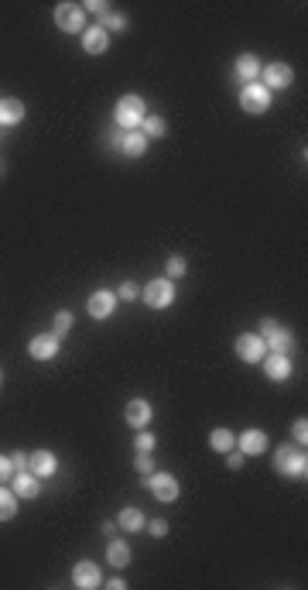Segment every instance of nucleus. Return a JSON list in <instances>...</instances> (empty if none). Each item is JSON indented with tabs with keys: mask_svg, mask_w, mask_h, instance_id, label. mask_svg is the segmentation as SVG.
<instances>
[{
	"mask_svg": "<svg viewBox=\"0 0 308 590\" xmlns=\"http://www.w3.org/2000/svg\"><path fill=\"white\" fill-rule=\"evenodd\" d=\"M144 117H148V110H144V100H140L137 93H127V96H120L117 100V114H113V121H117L120 131H137Z\"/></svg>",
	"mask_w": 308,
	"mask_h": 590,
	"instance_id": "nucleus-1",
	"label": "nucleus"
},
{
	"mask_svg": "<svg viewBox=\"0 0 308 590\" xmlns=\"http://www.w3.org/2000/svg\"><path fill=\"white\" fill-rule=\"evenodd\" d=\"M277 470L284 474V477H294V481H305L308 477V456L305 453H298L294 446H277Z\"/></svg>",
	"mask_w": 308,
	"mask_h": 590,
	"instance_id": "nucleus-2",
	"label": "nucleus"
},
{
	"mask_svg": "<svg viewBox=\"0 0 308 590\" xmlns=\"http://www.w3.org/2000/svg\"><path fill=\"white\" fill-rule=\"evenodd\" d=\"M144 302L151 306V309H168L171 302H175V281L171 278H154L144 285Z\"/></svg>",
	"mask_w": 308,
	"mask_h": 590,
	"instance_id": "nucleus-3",
	"label": "nucleus"
},
{
	"mask_svg": "<svg viewBox=\"0 0 308 590\" xmlns=\"http://www.w3.org/2000/svg\"><path fill=\"white\" fill-rule=\"evenodd\" d=\"M55 24H58L66 35H79V31H86L83 4H58V7H55Z\"/></svg>",
	"mask_w": 308,
	"mask_h": 590,
	"instance_id": "nucleus-4",
	"label": "nucleus"
},
{
	"mask_svg": "<svg viewBox=\"0 0 308 590\" xmlns=\"http://www.w3.org/2000/svg\"><path fill=\"white\" fill-rule=\"evenodd\" d=\"M260 336H264V344H267L271 354H291V350H294V336H291L288 330H281L274 319H264V323H260Z\"/></svg>",
	"mask_w": 308,
	"mask_h": 590,
	"instance_id": "nucleus-5",
	"label": "nucleus"
},
{
	"mask_svg": "<svg viewBox=\"0 0 308 590\" xmlns=\"http://www.w3.org/2000/svg\"><path fill=\"white\" fill-rule=\"evenodd\" d=\"M240 106L247 114H264L271 106V89H264L260 83H243L240 89Z\"/></svg>",
	"mask_w": 308,
	"mask_h": 590,
	"instance_id": "nucleus-6",
	"label": "nucleus"
},
{
	"mask_svg": "<svg viewBox=\"0 0 308 590\" xmlns=\"http://www.w3.org/2000/svg\"><path fill=\"white\" fill-rule=\"evenodd\" d=\"M237 357L247 361V364H260V361L267 357L264 336H260V333H243V336H237Z\"/></svg>",
	"mask_w": 308,
	"mask_h": 590,
	"instance_id": "nucleus-7",
	"label": "nucleus"
},
{
	"mask_svg": "<svg viewBox=\"0 0 308 590\" xmlns=\"http://www.w3.org/2000/svg\"><path fill=\"white\" fill-rule=\"evenodd\" d=\"M260 76H264V83H260L264 89H288L291 79H294V69L288 62H271V66L260 69Z\"/></svg>",
	"mask_w": 308,
	"mask_h": 590,
	"instance_id": "nucleus-8",
	"label": "nucleus"
},
{
	"mask_svg": "<svg viewBox=\"0 0 308 590\" xmlns=\"http://www.w3.org/2000/svg\"><path fill=\"white\" fill-rule=\"evenodd\" d=\"M72 584H76L79 590H96L103 584L100 566H96L93 559H79V563L72 566Z\"/></svg>",
	"mask_w": 308,
	"mask_h": 590,
	"instance_id": "nucleus-9",
	"label": "nucleus"
},
{
	"mask_svg": "<svg viewBox=\"0 0 308 590\" xmlns=\"http://www.w3.org/2000/svg\"><path fill=\"white\" fill-rule=\"evenodd\" d=\"M89 316L93 319H110L113 316V309H117V292H106V289H100V292H93L89 295Z\"/></svg>",
	"mask_w": 308,
	"mask_h": 590,
	"instance_id": "nucleus-10",
	"label": "nucleus"
},
{
	"mask_svg": "<svg viewBox=\"0 0 308 590\" xmlns=\"http://www.w3.org/2000/svg\"><path fill=\"white\" fill-rule=\"evenodd\" d=\"M148 487L158 501H175L178 498V481L171 474H148Z\"/></svg>",
	"mask_w": 308,
	"mask_h": 590,
	"instance_id": "nucleus-11",
	"label": "nucleus"
},
{
	"mask_svg": "<svg viewBox=\"0 0 308 590\" xmlns=\"http://www.w3.org/2000/svg\"><path fill=\"white\" fill-rule=\"evenodd\" d=\"M28 470L41 481V477H51V474L58 470V460H55V453L51 450H34L31 456H28Z\"/></svg>",
	"mask_w": 308,
	"mask_h": 590,
	"instance_id": "nucleus-12",
	"label": "nucleus"
},
{
	"mask_svg": "<svg viewBox=\"0 0 308 590\" xmlns=\"http://www.w3.org/2000/svg\"><path fill=\"white\" fill-rule=\"evenodd\" d=\"M28 354H31L34 361H51L58 354V336L55 333H38L31 340V347H28Z\"/></svg>",
	"mask_w": 308,
	"mask_h": 590,
	"instance_id": "nucleus-13",
	"label": "nucleus"
},
{
	"mask_svg": "<svg viewBox=\"0 0 308 590\" xmlns=\"http://www.w3.org/2000/svg\"><path fill=\"white\" fill-rule=\"evenodd\" d=\"M260 364H264V371H267L271 381H288L291 378V357L288 354H267Z\"/></svg>",
	"mask_w": 308,
	"mask_h": 590,
	"instance_id": "nucleus-14",
	"label": "nucleus"
},
{
	"mask_svg": "<svg viewBox=\"0 0 308 590\" xmlns=\"http://www.w3.org/2000/svg\"><path fill=\"white\" fill-rule=\"evenodd\" d=\"M83 49L89 55H103L106 49H110V35L103 31L100 24H93V28H86L83 31Z\"/></svg>",
	"mask_w": 308,
	"mask_h": 590,
	"instance_id": "nucleus-15",
	"label": "nucleus"
},
{
	"mask_svg": "<svg viewBox=\"0 0 308 590\" xmlns=\"http://www.w3.org/2000/svg\"><path fill=\"white\" fill-rule=\"evenodd\" d=\"M123 419H127V426H134V429H144V426L151 422V405H148L144 399L127 401V412H123Z\"/></svg>",
	"mask_w": 308,
	"mask_h": 590,
	"instance_id": "nucleus-16",
	"label": "nucleus"
},
{
	"mask_svg": "<svg viewBox=\"0 0 308 590\" xmlns=\"http://www.w3.org/2000/svg\"><path fill=\"white\" fill-rule=\"evenodd\" d=\"M117 151H123L127 158H140L148 151V138L140 134V131H123V138H120Z\"/></svg>",
	"mask_w": 308,
	"mask_h": 590,
	"instance_id": "nucleus-17",
	"label": "nucleus"
},
{
	"mask_svg": "<svg viewBox=\"0 0 308 590\" xmlns=\"http://www.w3.org/2000/svg\"><path fill=\"white\" fill-rule=\"evenodd\" d=\"M240 453H247V456H257V453L267 450V433H260V429H247V433L237 439Z\"/></svg>",
	"mask_w": 308,
	"mask_h": 590,
	"instance_id": "nucleus-18",
	"label": "nucleus"
},
{
	"mask_svg": "<svg viewBox=\"0 0 308 590\" xmlns=\"http://www.w3.org/2000/svg\"><path fill=\"white\" fill-rule=\"evenodd\" d=\"M11 481H14L17 498H38V491H41V484H38V477H34L31 470H17Z\"/></svg>",
	"mask_w": 308,
	"mask_h": 590,
	"instance_id": "nucleus-19",
	"label": "nucleus"
},
{
	"mask_svg": "<svg viewBox=\"0 0 308 590\" xmlns=\"http://www.w3.org/2000/svg\"><path fill=\"white\" fill-rule=\"evenodd\" d=\"M24 121V104L14 100V96H7V100H0V127H14V124Z\"/></svg>",
	"mask_w": 308,
	"mask_h": 590,
	"instance_id": "nucleus-20",
	"label": "nucleus"
},
{
	"mask_svg": "<svg viewBox=\"0 0 308 590\" xmlns=\"http://www.w3.org/2000/svg\"><path fill=\"white\" fill-rule=\"evenodd\" d=\"M237 76L243 83H257V76H260V62H257V55H240L237 59Z\"/></svg>",
	"mask_w": 308,
	"mask_h": 590,
	"instance_id": "nucleus-21",
	"label": "nucleus"
},
{
	"mask_svg": "<svg viewBox=\"0 0 308 590\" xmlns=\"http://www.w3.org/2000/svg\"><path fill=\"white\" fill-rule=\"evenodd\" d=\"M117 525L123 529V532H140L148 521H144V511H140V508H123V511H120V519H117Z\"/></svg>",
	"mask_w": 308,
	"mask_h": 590,
	"instance_id": "nucleus-22",
	"label": "nucleus"
},
{
	"mask_svg": "<svg viewBox=\"0 0 308 590\" xmlns=\"http://www.w3.org/2000/svg\"><path fill=\"white\" fill-rule=\"evenodd\" d=\"M106 559H110V566H127L130 563V546L127 542H117V539H110V546H106Z\"/></svg>",
	"mask_w": 308,
	"mask_h": 590,
	"instance_id": "nucleus-23",
	"label": "nucleus"
},
{
	"mask_svg": "<svg viewBox=\"0 0 308 590\" xmlns=\"http://www.w3.org/2000/svg\"><path fill=\"white\" fill-rule=\"evenodd\" d=\"M233 446H237V436L230 433V429H212V433H209V450L230 453Z\"/></svg>",
	"mask_w": 308,
	"mask_h": 590,
	"instance_id": "nucleus-24",
	"label": "nucleus"
},
{
	"mask_svg": "<svg viewBox=\"0 0 308 590\" xmlns=\"http://www.w3.org/2000/svg\"><path fill=\"white\" fill-rule=\"evenodd\" d=\"M144 138H165L168 134V127H165V117H154V114H148L144 121H140V127H137Z\"/></svg>",
	"mask_w": 308,
	"mask_h": 590,
	"instance_id": "nucleus-25",
	"label": "nucleus"
},
{
	"mask_svg": "<svg viewBox=\"0 0 308 590\" xmlns=\"http://www.w3.org/2000/svg\"><path fill=\"white\" fill-rule=\"evenodd\" d=\"M17 515V494L0 487V521H11Z\"/></svg>",
	"mask_w": 308,
	"mask_h": 590,
	"instance_id": "nucleus-26",
	"label": "nucleus"
},
{
	"mask_svg": "<svg viewBox=\"0 0 308 590\" xmlns=\"http://www.w3.org/2000/svg\"><path fill=\"white\" fill-rule=\"evenodd\" d=\"M185 271H188V268H185V258H182V254H171L168 264H165V278H171V281H175V278H182Z\"/></svg>",
	"mask_w": 308,
	"mask_h": 590,
	"instance_id": "nucleus-27",
	"label": "nucleus"
},
{
	"mask_svg": "<svg viewBox=\"0 0 308 590\" xmlns=\"http://www.w3.org/2000/svg\"><path fill=\"white\" fill-rule=\"evenodd\" d=\"M100 28L106 31V35H110V31H123V28H127V18H123V14H117V11H110V14H103Z\"/></svg>",
	"mask_w": 308,
	"mask_h": 590,
	"instance_id": "nucleus-28",
	"label": "nucleus"
},
{
	"mask_svg": "<svg viewBox=\"0 0 308 590\" xmlns=\"http://www.w3.org/2000/svg\"><path fill=\"white\" fill-rule=\"evenodd\" d=\"M68 330H72V313H68V309H58V313H55V336H58V333H68Z\"/></svg>",
	"mask_w": 308,
	"mask_h": 590,
	"instance_id": "nucleus-29",
	"label": "nucleus"
},
{
	"mask_svg": "<svg viewBox=\"0 0 308 590\" xmlns=\"http://www.w3.org/2000/svg\"><path fill=\"white\" fill-rule=\"evenodd\" d=\"M154 446H158V439H154L151 433H140V429H137V453H151Z\"/></svg>",
	"mask_w": 308,
	"mask_h": 590,
	"instance_id": "nucleus-30",
	"label": "nucleus"
},
{
	"mask_svg": "<svg viewBox=\"0 0 308 590\" xmlns=\"http://www.w3.org/2000/svg\"><path fill=\"white\" fill-rule=\"evenodd\" d=\"M134 464H137V470H140L144 477H148V474H154V460H151V453H137V460H134Z\"/></svg>",
	"mask_w": 308,
	"mask_h": 590,
	"instance_id": "nucleus-31",
	"label": "nucleus"
},
{
	"mask_svg": "<svg viewBox=\"0 0 308 590\" xmlns=\"http://www.w3.org/2000/svg\"><path fill=\"white\" fill-rule=\"evenodd\" d=\"M291 436H294V439L305 446V439H308V422H305V419H298V422L291 426Z\"/></svg>",
	"mask_w": 308,
	"mask_h": 590,
	"instance_id": "nucleus-32",
	"label": "nucleus"
},
{
	"mask_svg": "<svg viewBox=\"0 0 308 590\" xmlns=\"http://www.w3.org/2000/svg\"><path fill=\"white\" fill-rule=\"evenodd\" d=\"M243 460H247V453H240L237 446L226 453V464H230V470H240V467H243Z\"/></svg>",
	"mask_w": 308,
	"mask_h": 590,
	"instance_id": "nucleus-33",
	"label": "nucleus"
},
{
	"mask_svg": "<svg viewBox=\"0 0 308 590\" xmlns=\"http://www.w3.org/2000/svg\"><path fill=\"white\" fill-rule=\"evenodd\" d=\"M137 295H140V292H137L134 281H123V285H120V292H117V299H127V302H134Z\"/></svg>",
	"mask_w": 308,
	"mask_h": 590,
	"instance_id": "nucleus-34",
	"label": "nucleus"
},
{
	"mask_svg": "<svg viewBox=\"0 0 308 590\" xmlns=\"http://www.w3.org/2000/svg\"><path fill=\"white\" fill-rule=\"evenodd\" d=\"M148 532H151V536H158V539H161V536H168V521H165V519H154V521H148Z\"/></svg>",
	"mask_w": 308,
	"mask_h": 590,
	"instance_id": "nucleus-35",
	"label": "nucleus"
},
{
	"mask_svg": "<svg viewBox=\"0 0 308 590\" xmlns=\"http://www.w3.org/2000/svg\"><path fill=\"white\" fill-rule=\"evenodd\" d=\"M14 477V467H11V456H0V484Z\"/></svg>",
	"mask_w": 308,
	"mask_h": 590,
	"instance_id": "nucleus-36",
	"label": "nucleus"
},
{
	"mask_svg": "<svg viewBox=\"0 0 308 590\" xmlns=\"http://www.w3.org/2000/svg\"><path fill=\"white\" fill-rule=\"evenodd\" d=\"M83 11H89V14H100V18H103V14H110V7H106L103 0H89V4H86V7H83Z\"/></svg>",
	"mask_w": 308,
	"mask_h": 590,
	"instance_id": "nucleus-37",
	"label": "nucleus"
},
{
	"mask_svg": "<svg viewBox=\"0 0 308 590\" xmlns=\"http://www.w3.org/2000/svg\"><path fill=\"white\" fill-rule=\"evenodd\" d=\"M11 467H14V474L17 470H28V453H14L11 456Z\"/></svg>",
	"mask_w": 308,
	"mask_h": 590,
	"instance_id": "nucleus-38",
	"label": "nucleus"
},
{
	"mask_svg": "<svg viewBox=\"0 0 308 590\" xmlns=\"http://www.w3.org/2000/svg\"><path fill=\"white\" fill-rule=\"evenodd\" d=\"M123 587H127V584H123L120 576H113V580H110V590H123Z\"/></svg>",
	"mask_w": 308,
	"mask_h": 590,
	"instance_id": "nucleus-39",
	"label": "nucleus"
},
{
	"mask_svg": "<svg viewBox=\"0 0 308 590\" xmlns=\"http://www.w3.org/2000/svg\"><path fill=\"white\" fill-rule=\"evenodd\" d=\"M0 381H4V374H0Z\"/></svg>",
	"mask_w": 308,
	"mask_h": 590,
	"instance_id": "nucleus-40",
	"label": "nucleus"
}]
</instances>
